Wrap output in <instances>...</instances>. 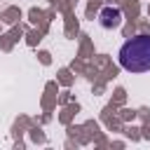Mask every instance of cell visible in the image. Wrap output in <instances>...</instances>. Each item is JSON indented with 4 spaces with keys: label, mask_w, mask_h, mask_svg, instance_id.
Returning a JSON list of instances; mask_svg holds the SVG:
<instances>
[{
    "label": "cell",
    "mask_w": 150,
    "mask_h": 150,
    "mask_svg": "<svg viewBox=\"0 0 150 150\" xmlns=\"http://www.w3.org/2000/svg\"><path fill=\"white\" fill-rule=\"evenodd\" d=\"M98 23L101 28H120L122 26V9L120 7H112V5H105L101 12H98Z\"/></svg>",
    "instance_id": "7a4b0ae2"
},
{
    "label": "cell",
    "mask_w": 150,
    "mask_h": 150,
    "mask_svg": "<svg viewBox=\"0 0 150 150\" xmlns=\"http://www.w3.org/2000/svg\"><path fill=\"white\" fill-rule=\"evenodd\" d=\"M120 66L129 73L150 70V35H134L120 47Z\"/></svg>",
    "instance_id": "6da1fadb"
}]
</instances>
